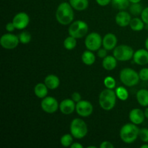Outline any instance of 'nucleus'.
<instances>
[{
  "mask_svg": "<svg viewBox=\"0 0 148 148\" xmlns=\"http://www.w3.org/2000/svg\"><path fill=\"white\" fill-rule=\"evenodd\" d=\"M72 99L77 103L79 102V101H80L82 100L81 99V95L77 92H73L72 95Z\"/></svg>",
  "mask_w": 148,
  "mask_h": 148,
  "instance_id": "nucleus-38",
  "label": "nucleus"
},
{
  "mask_svg": "<svg viewBox=\"0 0 148 148\" xmlns=\"http://www.w3.org/2000/svg\"><path fill=\"white\" fill-rule=\"evenodd\" d=\"M104 85L108 89H114L116 88V80L114 77L108 76L104 79Z\"/></svg>",
  "mask_w": 148,
  "mask_h": 148,
  "instance_id": "nucleus-31",
  "label": "nucleus"
},
{
  "mask_svg": "<svg viewBox=\"0 0 148 148\" xmlns=\"http://www.w3.org/2000/svg\"><path fill=\"white\" fill-rule=\"evenodd\" d=\"M69 130H70L71 134L73 136L74 138L78 140L84 138L87 135L88 132L87 124L85 121L79 118L74 119L72 120L70 124Z\"/></svg>",
  "mask_w": 148,
  "mask_h": 148,
  "instance_id": "nucleus-4",
  "label": "nucleus"
},
{
  "mask_svg": "<svg viewBox=\"0 0 148 148\" xmlns=\"http://www.w3.org/2000/svg\"><path fill=\"white\" fill-rule=\"evenodd\" d=\"M5 29L7 30V32H9V33H11V32L14 31V29H16V28H15V26H14V25L13 24L12 21V22H10V23H8L7 25H6Z\"/></svg>",
  "mask_w": 148,
  "mask_h": 148,
  "instance_id": "nucleus-37",
  "label": "nucleus"
},
{
  "mask_svg": "<svg viewBox=\"0 0 148 148\" xmlns=\"http://www.w3.org/2000/svg\"><path fill=\"white\" fill-rule=\"evenodd\" d=\"M116 94L114 89L106 88L103 90L100 93L99 98H98L100 106L105 111H111L116 106Z\"/></svg>",
  "mask_w": 148,
  "mask_h": 148,
  "instance_id": "nucleus-3",
  "label": "nucleus"
},
{
  "mask_svg": "<svg viewBox=\"0 0 148 148\" xmlns=\"http://www.w3.org/2000/svg\"><path fill=\"white\" fill-rule=\"evenodd\" d=\"M76 103L72 99H64L59 103V110L64 115H70L76 108Z\"/></svg>",
  "mask_w": 148,
  "mask_h": 148,
  "instance_id": "nucleus-13",
  "label": "nucleus"
},
{
  "mask_svg": "<svg viewBox=\"0 0 148 148\" xmlns=\"http://www.w3.org/2000/svg\"><path fill=\"white\" fill-rule=\"evenodd\" d=\"M144 113H145V118L148 119V106L145 108V109Z\"/></svg>",
  "mask_w": 148,
  "mask_h": 148,
  "instance_id": "nucleus-41",
  "label": "nucleus"
},
{
  "mask_svg": "<svg viewBox=\"0 0 148 148\" xmlns=\"http://www.w3.org/2000/svg\"><path fill=\"white\" fill-rule=\"evenodd\" d=\"M131 20V14L129 12H126L125 10H121V11L119 12L115 17L116 23L119 26L122 27H127V25H130Z\"/></svg>",
  "mask_w": 148,
  "mask_h": 148,
  "instance_id": "nucleus-16",
  "label": "nucleus"
},
{
  "mask_svg": "<svg viewBox=\"0 0 148 148\" xmlns=\"http://www.w3.org/2000/svg\"><path fill=\"white\" fill-rule=\"evenodd\" d=\"M140 130L137 124L127 123L124 124L120 130L119 135L121 140L127 144H132L136 141L139 137Z\"/></svg>",
  "mask_w": 148,
  "mask_h": 148,
  "instance_id": "nucleus-2",
  "label": "nucleus"
},
{
  "mask_svg": "<svg viewBox=\"0 0 148 148\" xmlns=\"http://www.w3.org/2000/svg\"><path fill=\"white\" fill-rule=\"evenodd\" d=\"M55 16L59 24L67 25L71 24L74 20V9L69 2H62L56 9Z\"/></svg>",
  "mask_w": 148,
  "mask_h": 148,
  "instance_id": "nucleus-1",
  "label": "nucleus"
},
{
  "mask_svg": "<svg viewBox=\"0 0 148 148\" xmlns=\"http://www.w3.org/2000/svg\"><path fill=\"white\" fill-rule=\"evenodd\" d=\"M101 148H114V146L111 142L109 141H103L101 143V145H100Z\"/></svg>",
  "mask_w": 148,
  "mask_h": 148,
  "instance_id": "nucleus-36",
  "label": "nucleus"
},
{
  "mask_svg": "<svg viewBox=\"0 0 148 148\" xmlns=\"http://www.w3.org/2000/svg\"><path fill=\"white\" fill-rule=\"evenodd\" d=\"M97 2V4L100 6H102V7H105V6L108 5L110 4V2H111V0H95Z\"/></svg>",
  "mask_w": 148,
  "mask_h": 148,
  "instance_id": "nucleus-39",
  "label": "nucleus"
},
{
  "mask_svg": "<svg viewBox=\"0 0 148 148\" xmlns=\"http://www.w3.org/2000/svg\"><path fill=\"white\" fill-rule=\"evenodd\" d=\"M111 4L114 8L121 11L130 7V0H111Z\"/></svg>",
  "mask_w": 148,
  "mask_h": 148,
  "instance_id": "nucleus-25",
  "label": "nucleus"
},
{
  "mask_svg": "<svg viewBox=\"0 0 148 148\" xmlns=\"http://www.w3.org/2000/svg\"><path fill=\"white\" fill-rule=\"evenodd\" d=\"M88 148H96V147H95V146H92V145L88 146Z\"/></svg>",
  "mask_w": 148,
  "mask_h": 148,
  "instance_id": "nucleus-45",
  "label": "nucleus"
},
{
  "mask_svg": "<svg viewBox=\"0 0 148 148\" xmlns=\"http://www.w3.org/2000/svg\"><path fill=\"white\" fill-rule=\"evenodd\" d=\"M140 78L143 81H148V68H143L139 72Z\"/></svg>",
  "mask_w": 148,
  "mask_h": 148,
  "instance_id": "nucleus-33",
  "label": "nucleus"
},
{
  "mask_svg": "<svg viewBox=\"0 0 148 148\" xmlns=\"http://www.w3.org/2000/svg\"><path fill=\"white\" fill-rule=\"evenodd\" d=\"M88 32V25L82 20H76L71 23L68 29V33L75 38L85 37Z\"/></svg>",
  "mask_w": 148,
  "mask_h": 148,
  "instance_id": "nucleus-6",
  "label": "nucleus"
},
{
  "mask_svg": "<svg viewBox=\"0 0 148 148\" xmlns=\"http://www.w3.org/2000/svg\"><path fill=\"white\" fill-rule=\"evenodd\" d=\"M44 83L49 90H55L59 88L60 85V80L56 75H49L45 78Z\"/></svg>",
  "mask_w": 148,
  "mask_h": 148,
  "instance_id": "nucleus-18",
  "label": "nucleus"
},
{
  "mask_svg": "<svg viewBox=\"0 0 148 148\" xmlns=\"http://www.w3.org/2000/svg\"><path fill=\"white\" fill-rule=\"evenodd\" d=\"M145 48L148 51V37L146 38L145 42Z\"/></svg>",
  "mask_w": 148,
  "mask_h": 148,
  "instance_id": "nucleus-43",
  "label": "nucleus"
},
{
  "mask_svg": "<svg viewBox=\"0 0 148 148\" xmlns=\"http://www.w3.org/2000/svg\"><path fill=\"white\" fill-rule=\"evenodd\" d=\"M13 24L15 26V28L17 30H23L27 27L30 23V17L29 15L25 12H19L14 15L12 19Z\"/></svg>",
  "mask_w": 148,
  "mask_h": 148,
  "instance_id": "nucleus-12",
  "label": "nucleus"
},
{
  "mask_svg": "<svg viewBox=\"0 0 148 148\" xmlns=\"http://www.w3.org/2000/svg\"><path fill=\"white\" fill-rule=\"evenodd\" d=\"M143 6L140 3H133L130 6V14L134 16L141 15L143 12Z\"/></svg>",
  "mask_w": 148,
  "mask_h": 148,
  "instance_id": "nucleus-27",
  "label": "nucleus"
},
{
  "mask_svg": "<svg viewBox=\"0 0 148 148\" xmlns=\"http://www.w3.org/2000/svg\"><path fill=\"white\" fill-rule=\"evenodd\" d=\"M141 148H148V144H144L141 146Z\"/></svg>",
  "mask_w": 148,
  "mask_h": 148,
  "instance_id": "nucleus-44",
  "label": "nucleus"
},
{
  "mask_svg": "<svg viewBox=\"0 0 148 148\" xmlns=\"http://www.w3.org/2000/svg\"><path fill=\"white\" fill-rule=\"evenodd\" d=\"M73 136L70 134H65L61 137L60 143L63 147H70L73 143Z\"/></svg>",
  "mask_w": 148,
  "mask_h": 148,
  "instance_id": "nucleus-28",
  "label": "nucleus"
},
{
  "mask_svg": "<svg viewBox=\"0 0 148 148\" xmlns=\"http://www.w3.org/2000/svg\"><path fill=\"white\" fill-rule=\"evenodd\" d=\"M129 117L132 123L139 125V124H143V121H145V116L144 111H142L140 108H133L130 112Z\"/></svg>",
  "mask_w": 148,
  "mask_h": 148,
  "instance_id": "nucleus-17",
  "label": "nucleus"
},
{
  "mask_svg": "<svg viewBox=\"0 0 148 148\" xmlns=\"http://www.w3.org/2000/svg\"><path fill=\"white\" fill-rule=\"evenodd\" d=\"M18 37L20 43H23V44H27V43H30L32 38L31 35L27 31H23L20 33Z\"/></svg>",
  "mask_w": 148,
  "mask_h": 148,
  "instance_id": "nucleus-30",
  "label": "nucleus"
},
{
  "mask_svg": "<svg viewBox=\"0 0 148 148\" xmlns=\"http://www.w3.org/2000/svg\"><path fill=\"white\" fill-rule=\"evenodd\" d=\"M141 18L145 24H148V7L143 9L141 14Z\"/></svg>",
  "mask_w": 148,
  "mask_h": 148,
  "instance_id": "nucleus-34",
  "label": "nucleus"
},
{
  "mask_svg": "<svg viewBox=\"0 0 148 148\" xmlns=\"http://www.w3.org/2000/svg\"><path fill=\"white\" fill-rule=\"evenodd\" d=\"M77 114L81 117H88L93 112V106L90 101L81 100L76 103Z\"/></svg>",
  "mask_w": 148,
  "mask_h": 148,
  "instance_id": "nucleus-11",
  "label": "nucleus"
},
{
  "mask_svg": "<svg viewBox=\"0 0 148 148\" xmlns=\"http://www.w3.org/2000/svg\"><path fill=\"white\" fill-rule=\"evenodd\" d=\"M119 78L121 82L127 87L134 86L137 85L140 80L138 72L131 68H124L121 69Z\"/></svg>",
  "mask_w": 148,
  "mask_h": 148,
  "instance_id": "nucleus-5",
  "label": "nucleus"
},
{
  "mask_svg": "<svg viewBox=\"0 0 148 148\" xmlns=\"http://www.w3.org/2000/svg\"><path fill=\"white\" fill-rule=\"evenodd\" d=\"M69 2L72 8L77 11H84L89 6L88 0H69Z\"/></svg>",
  "mask_w": 148,
  "mask_h": 148,
  "instance_id": "nucleus-21",
  "label": "nucleus"
},
{
  "mask_svg": "<svg viewBox=\"0 0 148 148\" xmlns=\"http://www.w3.org/2000/svg\"><path fill=\"white\" fill-rule=\"evenodd\" d=\"M142 0H130V3L133 4V3H140Z\"/></svg>",
  "mask_w": 148,
  "mask_h": 148,
  "instance_id": "nucleus-42",
  "label": "nucleus"
},
{
  "mask_svg": "<svg viewBox=\"0 0 148 148\" xmlns=\"http://www.w3.org/2000/svg\"><path fill=\"white\" fill-rule=\"evenodd\" d=\"M77 46V38H74L73 36H69L65 38L64 40V46L67 50H72L75 49Z\"/></svg>",
  "mask_w": 148,
  "mask_h": 148,
  "instance_id": "nucleus-26",
  "label": "nucleus"
},
{
  "mask_svg": "<svg viewBox=\"0 0 148 148\" xmlns=\"http://www.w3.org/2000/svg\"><path fill=\"white\" fill-rule=\"evenodd\" d=\"M116 96L121 101H126L129 97V92L124 87H118L115 90Z\"/></svg>",
  "mask_w": 148,
  "mask_h": 148,
  "instance_id": "nucleus-29",
  "label": "nucleus"
},
{
  "mask_svg": "<svg viewBox=\"0 0 148 148\" xmlns=\"http://www.w3.org/2000/svg\"><path fill=\"white\" fill-rule=\"evenodd\" d=\"M139 137L145 143H148V129L142 128L140 130Z\"/></svg>",
  "mask_w": 148,
  "mask_h": 148,
  "instance_id": "nucleus-32",
  "label": "nucleus"
},
{
  "mask_svg": "<svg viewBox=\"0 0 148 148\" xmlns=\"http://www.w3.org/2000/svg\"><path fill=\"white\" fill-rule=\"evenodd\" d=\"M20 43L19 37L12 33H6L0 38V45L5 49L11 50L17 47Z\"/></svg>",
  "mask_w": 148,
  "mask_h": 148,
  "instance_id": "nucleus-9",
  "label": "nucleus"
},
{
  "mask_svg": "<svg viewBox=\"0 0 148 148\" xmlns=\"http://www.w3.org/2000/svg\"><path fill=\"white\" fill-rule=\"evenodd\" d=\"M130 26V28L134 31H141L145 27V23L143 22L142 18L134 17V18H132Z\"/></svg>",
  "mask_w": 148,
  "mask_h": 148,
  "instance_id": "nucleus-24",
  "label": "nucleus"
},
{
  "mask_svg": "<svg viewBox=\"0 0 148 148\" xmlns=\"http://www.w3.org/2000/svg\"><path fill=\"white\" fill-rule=\"evenodd\" d=\"M81 59H82V62L85 64L88 65V66H90V65L93 64L95 62V56L92 51L87 50L82 53V56H81Z\"/></svg>",
  "mask_w": 148,
  "mask_h": 148,
  "instance_id": "nucleus-23",
  "label": "nucleus"
},
{
  "mask_svg": "<svg viewBox=\"0 0 148 148\" xmlns=\"http://www.w3.org/2000/svg\"><path fill=\"white\" fill-rule=\"evenodd\" d=\"M40 106L42 110L47 114H53L59 108V104L57 100L51 96H46L43 98Z\"/></svg>",
  "mask_w": 148,
  "mask_h": 148,
  "instance_id": "nucleus-10",
  "label": "nucleus"
},
{
  "mask_svg": "<svg viewBox=\"0 0 148 148\" xmlns=\"http://www.w3.org/2000/svg\"><path fill=\"white\" fill-rule=\"evenodd\" d=\"M117 37L112 33H108L103 38L102 46L104 49L108 51L114 50L117 45Z\"/></svg>",
  "mask_w": 148,
  "mask_h": 148,
  "instance_id": "nucleus-15",
  "label": "nucleus"
},
{
  "mask_svg": "<svg viewBox=\"0 0 148 148\" xmlns=\"http://www.w3.org/2000/svg\"><path fill=\"white\" fill-rule=\"evenodd\" d=\"M97 54H98V57L101 58V59H103L106 56H108V50H106V49L103 48V49H99L97 52Z\"/></svg>",
  "mask_w": 148,
  "mask_h": 148,
  "instance_id": "nucleus-35",
  "label": "nucleus"
},
{
  "mask_svg": "<svg viewBox=\"0 0 148 148\" xmlns=\"http://www.w3.org/2000/svg\"><path fill=\"white\" fill-rule=\"evenodd\" d=\"M137 101L141 106H148V90L141 89L137 92L136 95Z\"/></svg>",
  "mask_w": 148,
  "mask_h": 148,
  "instance_id": "nucleus-20",
  "label": "nucleus"
},
{
  "mask_svg": "<svg viewBox=\"0 0 148 148\" xmlns=\"http://www.w3.org/2000/svg\"><path fill=\"white\" fill-rule=\"evenodd\" d=\"M103 43V38L99 33L92 32L87 35L85 39V46L88 50L96 51L101 49Z\"/></svg>",
  "mask_w": 148,
  "mask_h": 148,
  "instance_id": "nucleus-8",
  "label": "nucleus"
},
{
  "mask_svg": "<svg viewBox=\"0 0 148 148\" xmlns=\"http://www.w3.org/2000/svg\"><path fill=\"white\" fill-rule=\"evenodd\" d=\"M48 90L49 88L46 85L45 83H38L34 88L35 95L38 98H44L48 95Z\"/></svg>",
  "mask_w": 148,
  "mask_h": 148,
  "instance_id": "nucleus-22",
  "label": "nucleus"
},
{
  "mask_svg": "<svg viewBox=\"0 0 148 148\" xmlns=\"http://www.w3.org/2000/svg\"><path fill=\"white\" fill-rule=\"evenodd\" d=\"M117 59L114 56H107L103 59L102 66L106 70L111 71L115 69L117 66Z\"/></svg>",
  "mask_w": 148,
  "mask_h": 148,
  "instance_id": "nucleus-19",
  "label": "nucleus"
},
{
  "mask_svg": "<svg viewBox=\"0 0 148 148\" xmlns=\"http://www.w3.org/2000/svg\"><path fill=\"white\" fill-rule=\"evenodd\" d=\"M71 148H83V145H81L79 143H73L72 144V145L70 146Z\"/></svg>",
  "mask_w": 148,
  "mask_h": 148,
  "instance_id": "nucleus-40",
  "label": "nucleus"
},
{
  "mask_svg": "<svg viewBox=\"0 0 148 148\" xmlns=\"http://www.w3.org/2000/svg\"><path fill=\"white\" fill-rule=\"evenodd\" d=\"M134 50L132 48L127 45H119L116 46L113 51L114 57L120 62H127L132 59L134 56Z\"/></svg>",
  "mask_w": 148,
  "mask_h": 148,
  "instance_id": "nucleus-7",
  "label": "nucleus"
},
{
  "mask_svg": "<svg viewBox=\"0 0 148 148\" xmlns=\"http://www.w3.org/2000/svg\"><path fill=\"white\" fill-rule=\"evenodd\" d=\"M133 61L137 64L143 66L148 64V51L147 49H140L136 51L133 56Z\"/></svg>",
  "mask_w": 148,
  "mask_h": 148,
  "instance_id": "nucleus-14",
  "label": "nucleus"
}]
</instances>
